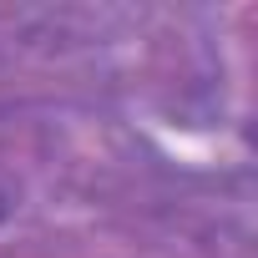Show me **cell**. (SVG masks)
Wrapping results in <instances>:
<instances>
[{
    "label": "cell",
    "instance_id": "cell-1",
    "mask_svg": "<svg viewBox=\"0 0 258 258\" xmlns=\"http://www.w3.org/2000/svg\"><path fill=\"white\" fill-rule=\"evenodd\" d=\"M0 213H6V198H0Z\"/></svg>",
    "mask_w": 258,
    "mask_h": 258
}]
</instances>
